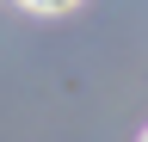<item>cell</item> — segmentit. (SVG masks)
<instances>
[{
    "label": "cell",
    "instance_id": "cell-2",
    "mask_svg": "<svg viewBox=\"0 0 148 142\" xmlns=\"http://www.w3.org/2000/svg\"><path fill=\"white\" fill-rule=\"evenodd\" d=\"M142 142H148V130H142Z\"/></svg>",
    "mask_w": 148,
    "mask_h": 142
},
{
    "label": "cell",
    "instance_id": "cell-1",
    "mask_svg": "<svg viewBox=\"0 0 148 142\" xmlns=\"http://www.w3.org/2000/svg\"><path fill=\"white\" fill-rule=\"evenodd\" d=\"M18 6H31V12H68V6H80V0H18Z\"/></svg>",
    "mask_w": 148,
    "mask_h": 142
}]
</instances>
